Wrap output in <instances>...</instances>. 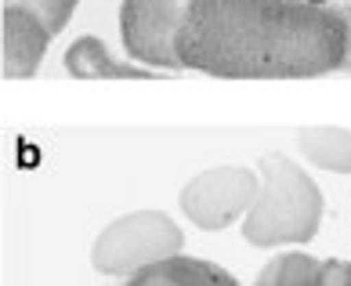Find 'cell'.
Segmentation results:
<instances>
[{
  "label": "cell",
  "instance_id": "6da1fadb",
  "mask_svg": "<svg viewBox=\"0 0 351 286\" xmlns=\"http://www.w3.org/2000/svg\"><path fill=\"white\" fill-rule=\"evenodd\" d=\"M344 58V8L311 0H192L178 33L181 69L225 80H308Z\"/></svg>",
  "mask_w": 351,
  "mask_h": 286
},
{
  "label": "cell",
  "instance_id": "7a4b0ae2",
  "mask_svg": "<svg viewBox=\"0 0 351 286\" xmlns=\"http://www.w3.org/2000/svg\"><path fill=\"white\" fill-rule=\"evenodd\" d=\"M261 185L243 217V239L250 246H293L308 243L322 225V200L319 185L304 174L290 156L268 152L257 163Z\"/></svg>",
  "mask_w": 351,
  "mask_h": 286
},
{
  "label": "cell",
  "instance_id": "3957f363",
  "mask_svg": "<svg viewBox=\"0 0 351 286\" xmlns=\"http://www.w3.org/2000/svg\"><path fill=\"white\" fill-rule=\"evenodd\" d=\"M185 246L178 221L163 211H134L109 221L90 246V265L109 279L131 283L141 268L178 254Z\"/></svg>",
  "mask_w": 351,
  "mask_h": 286
},
{
  "label": "cell",
  "instance_id": "277c9868",
  "mask_svg": "<svg viewBox=\"0 0 351 286\" xmlns=\"http://www.w3.org/2000/svg\"><path fill=\"white\" fill-rule=\"evenodd\" d=\"M192 11V0H123L120 4V33L127 58L149 69L174 73L178 62V33Z\"/></svg>",
  "mask_w": 351,
  "mask_h": 286
},
{
  "label": "cell",
  "instance_id": "5b68a950",
  "mask_svg": "<svg viewBox=\"0 0 351 286\" xmlns=\"http://www.w3.org/2000/svg\"><path fill=\"white\" fill-rule=\"evenodd\" d=\"M257 185H261L257 171H250L243 163H221L185 181L181 211H185L192 225H199L206 232H221V228L236 225L239 217H246V211H250V203L257 196Z\"/></svg>",
  "mask_w": 351,
  "mask_h": 286
},
{
  "label": "cell",
  "instance_id": "8992f818",
  "mask_svg": "<svg viewBox=\"0 0 351 286\" xmlns=\"http://www.w3.org/2000/svg\"><path fill=\"white\" fill-rule=\"evenodd\" d=\"M51 33L36 11L22 4L0 8V76L4 80H29L47 55Z\"/></svg>",
  "mask_w": 351,
  "mask_h": 286
},
{
  "label": "cell",
  "instance_id": "52a82bcc",
  "mask_svg": "<svg viewBox=\"0 0 351 286\" xmlns=\"http://www.w3.org/2000/svg\"><path fill=\"white\" fill-rule=\"evenodd\" d=\"M66 69L76 80H152L156 69L138 66V62L116 58L98 36H80L66 51Z\"/></svg>",
  "mask_w": 351,
  "mask_h": 286
},
{
  "label": "cell",
  "instance_id": "ba28073f",
  "mask_svg": "<svg viewBox=\"0 0 351 286\" xmlns=\"http://www.w3.org/2000/svg\"><path fill=\"white\" fill-rule=\"evenodd\" d=\"M131 283L134 286H232L236 276L214 261H203V257L178 250L171 257H163V261L141 268Z\"/></svg>",
  "mask_w": 351,
  "mask_h": 286
},
{
  "label": "cell",
  "instance_id": "9c48e42d",
  "mask_svg": "<svg viewBox=\"0 0 351 286\" xmlns=\"http://www.w3.org/2000/svg\"><path fill=\"white\" fill-rule=\"evenodd\" d=\"M301 156L330 174H351V131L348 127H301L293 134Z\"/></svg>",
  "mask_w": 351,
  "mask_h": 286
},
{
  "label": "cell",
  "instance_id": "30bf717a",
  "mask_svg": "<svg viewBox=\"0 0 351 286\" xmlns=\"http://www.w3.org/2000/svg\"><path fill=\"white\" fill-rule=\"evenodd\" d=\"M319 279H322V261L311 254H301V250L276 254L257 272V283L261 286H319Z\"/></svg>",
  "mask_w": 351,
  "mask_h": 286
},
{
  "label": "cell",
  "instance_id": "8fae6325",
  "mask_svg": "<svg viewBox=\"0 0 351 286\" xmlns=\"http://www.w3.org/2000/svg\"><path fill=\"white\" fill-rule=\"evenodd\" d=\"M4 4H22V8L36 11V15L44 19L47 29L58 36V33L69 25V19H73V11H76V4H80V0H4Z\"/></svg>",
  "mask_w": 351,
  "mask_h": 286
},
{
  "label": "cell",
  "instance_id": "7c38bea8",
  "mask_svg": "<svg viewBox=\"0 0 351 286\" xmlns=\"http://www.w3.org/2000/svg\"><path fill=\"white\" fill-rule=\"evenodd\" d=\"M319 286H351V261L326 257V261H322V279H319Z\"/></svg>",
  "mask_w": 351,
  "mask_h": 286
},
{
  "label": "cell",
  "instance_id": "4fadbf2b",
  "mask_svg": "<svg viewBox=\"0 0 351 286\" xmlns=\"http://www.w3.org/2000/svg\"><path fill=\"white\" fill-rule=\"evenodd\" d=\"M348 15V58H344V69H351V8H344Z\"/></svg>",
  "mask_w": 351,
  "mask_h": 286
},
{
  "label": "cell",
  "instance_id": "5bb4252c",
  "mask_svg": "<svg viewBox=\"0 0 351 286\" xmlns=\"http://www.w3.org/2000/svg\"><path fill=\"white\" fill-rule=\"evenodd\" d=\"M311 4H326V0H311Z\"/></svg>",
  "mask_w": 351,
  "mask_h": 286
}]
</instances>
